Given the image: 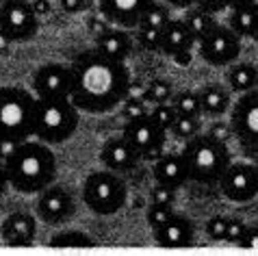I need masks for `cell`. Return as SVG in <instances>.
I'll use <instances>...</instances> for the list:
<instances>
[{"label":"cell","instance_id":"681fc988","mask_svg":"<svg viewBox=\"0 0 258 256\" xmlns=\"http://www.w3.org/2000/svg\"><path fill=\"white\" fill-rule=\"evenodd\" d=\"M252 39H254V41H258V22H256V26H254V33H252Z\"/></svg>","mask_w":258,"mask_h":256},{"label":"cell","instance_id":"603a6c76","mask_svg":"<svg viewBox=\"0 0 258 256\" xmlns=\"http://www.w3.org/2000/svg\"><path fill=\"white\" fill-rule=\"evenodd\" d=\"M256 22H258V11L249 5L234 7L230 13V28L239 37H252Z\"/></svg>","mask_w":258,"mask_h":256},{"label":"cell","instance_id":"6da1fadb","mask_svg":"<svg viewBox=\"0 0 258 256\" xmlns=\"http://www.w3.org/2000/svg\"><path fill=\"white\" fill-rule=\"evenodd\" d=\"M74 85H72V102L81 113L104 115L126 100L131 85V72L124 61H113L109 56L94 52H81L72 61Z\"/></svg>","mask_w":258,"mask_h":256},{"label":"cell","instance_id":"7c38bea8","mask_svg":"<svg viewBox=\"0 0 258 256\" xmlns=\"http://www.w3.org/2000/svg\"><path fill=\"white\" fill-rule=\"evenodd\" d=\"M76 202L72 191L66 189L63 184H50L39 194L37 200V217L41 222H46L50 226H59L66 224L68 219L74 215Z\"/></svg>","mask_w":258,"mask_h":256},{"label":"cell","instance_id":"83f0119b","mask_svg":"<svg viewBox=\"0 0 258 256\" xmlns=\"http://www.w3.org/2000/svg\"><path fill=\"white\" fill-rule=\"evenodd\" d=\"M174 98V87L167 78H152L148 83V94L146 100H150L152 104H163V102H171Z\"/></svg>","mask_w":258,"mask_h":256},{"label":"cell","instance_id":"2e32d148","mask_svg":"<svg viewBox=\"0 0 258 256\" xmlns=\"http://www.w3.org/2000/svg\"><path fill=\"white\" fill-rule=\"evenodd\" d=\"M196 237L193 222L182 213H171L169 219L159 230H154V239L161 247H189Z\"/></svg>","mask_w":258,"mask_h":256},{"label":"cell","instance_id":"8fae6325","mask_svg":"<svg viewBox=\"0 0 258 256\" xmlns=\"http://www.w3.org/2000/svg\"><path fill=\"white\" fill-rule=\"evenodd\" d=\"M219 189L230 202H252L258 196V178L254 163H230L219 180Z\"/></svg>","mask_w":258,"mask_h":256},{"label":"cell","instance_id":"ba28073f","mask_svg":"<svg viewBox=\"0 0 258 256\" xmlns=\"http://www.w3.org/2000/svg\"><path fill=\"white\" fill-rule=\"evenodd\" d=\"M200 56L213 68H226L236 63L241 56V37L230 26L215 24L202 39L198 41Z\"/></svg>","mask_w":258,"mask_h":256},{"label":"cell","instance_id":"30bf717a","mask_svg":"<svg viewBox=\"0 0 258 256\" xmlns=\"http://www.w3.org/2000/svg\"><path fill=\"white\" fill-rule=\"evenodd\" d=\"M39 31V16L28 0H9L0 13V33H5L13 44H24Z\"/></svg>","mask_w":258,"mask_h":256},{"label":"cell","instance_id":"cb8c5ba5","mask_svg":"<svg viewBox=\"0 0 258 256\" xmlns=\"http://www.w3.org/2000/svg\"><path fill=\"white\" fill-rule=\"evenodd\" d=\"M184 22H187L189 31H191V35H193V39H196V41H200L215 24H217V22L213 20V13L200 9L198 5H193V7H189V9H187Z\"/></svg>","mask_w":258,"mask_h":256},{"label":"cell","instance_id":"8d00e7d4","mask_svg":"<svg viewBox=\"0 0 258 256\" xmlns=\"http://www.w3.org/2000/svg\"><path fill=\"white\" fill-rule=\"evenodd\" d=\"M200 9H204V11H209V13H219V11H226V9H230V0H198L196 3Z\"/></svg>","mask_w":258,"mask_h":256},{"label":"cell","instance_id":"9a60e30c","mask_svg":"<svg viewBox=\"0 0 258 256\" xmlns=\"http://www.w3.org/2000/svg\"><path fill=\"white\" fill-rule=\"evenodd\" d=\"M139 161H141V154L128 144V139L124 135H121V137L106 139L102 150H100V163L115 174L133 172Z\"/></svg>","mask_w":258,"mask_h":256},{"label":"cell","instance_id":"ffe728a7","mask_svg":"<svg viewBox=\"0 0 258 256\" xmlns=\"http://www.w3.org/2000/svg\"><path fill=\"white\" fill-rule=\"evenodd\" d=\"M193 46H198V41L193 39L189 26L184 20H169V24L163 28V46L161 52L174 59L176 54L191 50Z\"/></svg>","mask_w":258,"mask_h":256},{"label":"cell","instance_id":"bcb514c9","mask_svg":"<svg viewBox=\"0 0 258 256\" xmlns=\"http://www.w3.org/2000/svg\"><path fill=\"white\" fill-rule=\"evenodd\" d=\"M11 44H13V41L7 37L5 33H0V54H7V52H9V46H11Z\"/></svg>","mask_w":258,"mask_h":256},{"label":"cell","instance_id":"7dc6e473","mask_svg":"<svg viewBox=\"0 0 258 256\" xmlns=\"http://www.w3.org/2000/svg\"><path fill=\"white\" fill-rule=\"evenodd\" d=\"M249 3H252V0H230V9H234V7H245Z\"/></svg>","mask_w":258,"mask_h":256},{"label":"cell","instance_id":"f546056e","mask_svg":"<svg viewBox=\"0 0 258 256\" xmlns=\"http://www.w3.org/2000/svg\"><path fill=\"white\" fill-rule=\"evenodd\" d=\"M150 117H152L156 124L163 126L165 131L169 133L171 124H174L176 117H178V111H176V106L171 102H163V104H154V109L150 111Z\"/></svg>","mask_w":258,"mask_h":256},{"label":"cell","instance_id":"277c9868","mask_svg":"<svg viewBox=\"0 0 258 256\" xmlns=\"http://www.w3.org/2000/svg\"><path fill=\"white\" fill-rule=\"evenodd\" d=\"M182 159L187 165L189 180L198 184H219L221 176L232 163L226 141L206 135H196L182 148Z\"/></svg>","mask_w":258,"mask_h":256},{"label":"cell","instance_id":"7bdbcfd3","mask_svg":"<svg viewBox=\"0 0 258 256\" xmlns=\"http://www.w3.org/2000/svg\"><path fill=\"white\" fill-rule=\"evenodd\" d=\"M209 135H211V137H215V139H219V141H226L228 126H224V124H215L211 131H209Z\"/></svg>","mask_w":258,"mask_h":256},{"label":"cell","instance_id":"5bb4252c","mask_svg":"<svg viewBox=\"0 0 258 256\" xmlns=\"http://www.w3.org/2000/svg\"><path fill=\"white\" fill-rule=\"evenodd\" d=\"M154 0H98V9L106 22L117 28H137L143 13Z\"/></svg>","mask_w":258,"mask_h":256},{"label":"cell","instance_id":"836d02e7","mask_svg":"<svg viewBox=\"0 0 258 256\" xmlns=\"http://www.w3.org/2000/svg\"><path fill=\"white\" fill-rule=\"evenodd\" d=\"M176 200V189L171 187H165V184L156 182L152 191H150V202L152 204H165V206H171Z\"/></svg>","mask_w":258,"mask_h":256},{"label":"cell","instance_id":"ab89813d","mask_svg":"<svg viewBox=\"0 0 258 256\" xmlns=\"http://www.w3.org/2000/svg\"><path fill=\"white\" fill-rule=\"evenodd\" d=\"M87 5H89V0H61V9L66 13H70V16L87 9Z\"/></svg>","mask_w":258,"mask_h":256},{"label":"cell","instance_id":"d4e9b609","mask_svg":"<svg viewBox=\"0 0 258 256\" xmlns=\"http://www.w3.org/2000/svg\"><path fill=\"white\" fill-rule=\"evenodd\" d=\"M50 245L52 247H94L96 241L91 239L87 232L63 230V232H56L54 237L50 239Z\"/></svg>","mask_w":258,"mask_h":256},{"label":"cell","instance_id":"ee69618b","mask_svg":"<svg viewBox=\"0 0 258 256\" xmlns=\"http://www.w3.org/2000/svg\"><path fill=\"white\" fill-rule=\"evenodd\" d=\"M165 3H167L169 7H174V9H184L187 11L189 7H193L198 3V0H165Z\"/></svg>","mask_w":258,"mask_h":256},{"label":"cell","instance_id":"ac0fdd59","mask_svg":"<svg viewBox=\"0 0 258 256\" xmlns=\"http://www.w3.org/2000/svg\"><path fill=\"white\" fill-rule=\"evenodd\" d=\"M152 176L159 184H165V187H171V189H180L189 180L182 154H161L154 161Z\"/></svg>","mask_w":258,"mask_h":256},{"label":"cell","instance_id":"9c48e42d","mask_svg":"<svg viewBox=\"0 0 258 256\" xmlns=\"http://www.w3.org/2000/svg\"><path fill=\"white\" fill-rule=\"evenodd\" d=\"M121 135L141 154V159H154V161L163 154L165 141H167V131L156 124L150 117V113L137 119H128L124 124V133Z\"/></svg>","mask_w":258,"mask_h":256},{"label":"cell","instance_id":"484cf974","mask_svg":"<svg viewBox=\"0 0 258 256\" xmlns=\"http://www.w3.org/2000/svg\"><path fill=\"white\" fill-rule=\"evenodd\" d=\"M169 20H171V13H169V5L167 3H154L148 7V11L143 13V18H141V24L139 26H150V28H163L169 24Z\"/></svg>","mask_w":258,"mask_h":256},{"label":"cell","instance_id":"f6af8a7d","mask_svg":"<svg viewBox=\"0 0 258 256\" xmlns=\"http://www.w3.org/2000/svg\"><path fill=\"white\" fill-rule=\"evenodd\" d=\"M174 61L178 63V66H189V63L193 61V54H191V50L180 52V54H176V56H174Z\"/></svg>","mask_w":258,"mask_h":256},{"label":"cell","instance_id":"c3c4849f","mask_svg":"<svg viewBox=\"0 0 258 256\" xmlns=\"http://www.w3.org/2000/svg\"><path fill=\"white\" fill-rule=\"evenodd\" d=\"M5 154H7V148L3 146V141H0V161H3V159H5Z\"/></svg>","mask_w":258,"mask_h":256},{"label":"cell","instance_id":"44dd1931","mask_svg":"<svg viewBox=\"0 0 258 256\" xmlns=\"http://www.w3.org/2000/svg\"><path fill=\"white\" fill-rule=\"evenodd\" d=\"M228 83L236 94H245L258 87V68L254 63H234L228 72Z\"/></svg>","mask_w":258,"mask_h":256},{"label":"cell","instance_id":"8992f818","mask_svg":"<svg viewBox=\"0 0 258 256\" xmlns=\"http://www.w3.org/2000/svg\"><path fill=\"white\" fill-rule=\"evenodd\" d=\"M83 202L96 215H115L128 202V184L121 178V174H115L111 169L94 172L85 178Z\"/></svg>","mask_w":258,"mask_h":256},{"label":"cell","instance_id":"e575fe53","mask_svg":"<svg viewBox=\"0 0 258 256\" xmlns=\"http://www.w3.org/2000/svg\"><path fill=\"white\" fill-rule=\"evenodd\" d=\"M226 226H228V217L224 215H213L209 222H206V234L213 241H224L226 237Z\"/></svg>","mask_w":258,"mask_h":256},{"label":"cell","instance_id":"f35d334b","mask_svg":"<svg viewBox=\"0 0 258 256\" xmlns=\"http://www.w3.org/2000/svg\"><path fill=\"white\" fill-rule=\"evenodd\" d=\"M146 94H148V85H143L141 81H131V85H128V91H126V98L146 100Z\"/></svg>","mask_w":258,"mask_h":256},{"label":"cell","instance_id":"1f68e13d","mask_svg":"<svg viewBox=\"0 0 258 256\" xmlns=\"http://www.w3.org/2000/svg\"><path fill=\"white\" fill-rule=\"evenodd\" d=\"M171 213H174V209H171V206H165V204H152V202H150L148 213H146V219H148V226L152 228V232H154V230H159L161 226H163L165 222H167Z\"/></svg>","mask_w":258,"mask_h":256},{"label":"cell","instance_id":"d590c367","mask_svg":"<svg viewBox=\"0 0 258 256\" xmlns=\"http://www.w3.org/2000/svg\"><path fill=\"white\" fill-rule=\"evenodd\" d=\"M245 230H247V226L243 224L239 217H228V226H226V237H224V241L239 245V241H241L243 234H245Z\"/></svg>","mask_w":258,"mask_h":256},{"label":"cell","instance_id":"7402d4cb","mask_svg":"<svg viewBox=\"0 0 258 256\" xmlns=\"http://www.w3.org/2000/svg\"><path fill=\"white\" fill-rule=\"evenodd\" d=\"M200 102H202V113L211 117L224 115V113L230 109V94L221 87H204L200 91Z\"/></svg>","mask_w":258,"mask_h":256},{"label":"cell","instance_id":"e0dca14e","mask_svg":"<svg viewBox=\"0 0 258 256\" xmlns=\"http://www.w3.org/2000/svg\"><path fill=\"white\" fill-rule=\"evenodd\" d=\"M35 234H37V219L31 213L16 211L0 226V237L7 245L11 247H22V245H33Z\"/></svg>","mask_w":258,"mask_h":256},{"label":"cell","instance_id":"f907efd6","mask_svg":"<svg viewBox=\"0 0 258 256\" xmlns=\"http://www.w3.org/2000/svg\"><path fill=\"white\" fill-rule=\"evenodd\" d=\"M7 3H9V0H0V13L5 11V7H7Z\"/></svg>","mask_w":258,"mask_h":256},{"label":"cell","instance_id":"816d5d0a","mask_svg":"<svg viewBox=\"0 0 258 256\" xmlns=\"http://www.w3.org/2000/svg\"><path fill=\"white\" fill-rule=\"evenodd\" d=\"M254 169H256V178H258V161L254 163Z\"/></svg>","mask_w":258,"mask_h":256},{"label":"cell","instance_id":"60d3db41","mask_svg":"<svg viewBox=\"0 0 258 256\" xmlns=\"http://www.w3.org/2000/svg\"><path fill=\"white\" fill-rule=\"evenodd\" d=\"M11 187L9 182V174H7V167H5V161H0V198L7 194V189Z\"/></svg>","mask_w":258,"mask_h":256},{"label":"cell","instance_id":"d6a6232c","mask_svg":"<svg viewBox=\"0 0 258 256\" xmlns=\"http://www.w3.org/2000/svg\"><path fill=\"white\" fill-rule=\"evenodd\" d=\"M148 109H146V100H137V98H126L121 102V117L126 119H137L141 115H148Z\"/></svg>","mask_w":258,"mask_h":256},{"label":"cell","instance_id":"52a82bcc","mask_svg":"<svg viewBox=\"0 0 258 256\" xmlns=\"http://www.w3.org/2000/svg\"><path fill=\"white\" fill-rule=\"evenodd\" d=\"M230 131L245 154H258V87L241 94L230 111Z\"/></svg>","mask_w":258,"mask_h":256},{"label":"cell","instance_id":"b9f144b4","mask_svg":"<svg viewBox=\"0 0 258 256\" xmlns=\"http://www.w3.org/2000/svg\"><path fill=\"white\" fill-rule=\"evenodd\" d=\"M33 9H35V13H37V16L41 18V16H48L50 11V3L48 0H33Z\"/></svg>","mask_w":258,"mask_h":256},{"label":"cell","instance_id":"7a4b0ae2","mask_svg":"<svg viewBox=\"0 0 258 256\" xmlns=\"http://www.w3.org/2000/svg\"><path fill=\"white\" fill-rule=\"evenodd\" d=\"M3 161L11 187L24 196L41 194L56 178V156L37 137L11 146Z\"/></svg>","mask_w":258,"mask_h":256},{"label":"cell","instance_id":"74e56055","mask_svg":"<svg viewBox=\"0 0 258 256\" xmlns=\"http://www.w3.org/2000/svg\"><path fill=\"white\" fill-rule=\"evenodd\" d=\"M239 245L249 247V250H258V226H252V228L245 230V234H243L239 241Z\"/></svg>","mask_w":258,"mask_h":256},{"label":"cell","instance_id":"4fadbf2b","mask_svg":"<svg viewBox=\"0 0 258 256\" xmlns=\"http://www.w3.org/2000/svg\"><path fill=\"white\" fill-rule=\"evenodd\" d=\"M72 85H74L72 66H63V63H44L33 74V91L37 98L70 96Z\"/></svg>","mask_w":258,"mask_h":256},{"label":"cell","instance_id":"4dcf8cb0","mask_svg":"<svg viewBox=\"0 0 258 256\" xmlns=\"http://www.w3.org/2000/svg\"><path fill=\"white\" fill-rule=\"evenodd\" d=\"M137 28H139L137 39L146 50H150V52L161 50V46H163V31L161 28H150V26H137Z\"/></svg>","mask_w":258,"mask_h":256},{"label":"cell","instance_id":"3957f363","mask_svg":"<svg viewBox=\"0 0 258 256\" xmlns=\"http://www.w3.org/2000/svg\"><path fill=\"white\" fill-rule=\"evenodd\" d=\"M35 104L37 98L24 87H0V141L7 150L35 137Z\"/></svg>","mask_w":258,"mask_h":256},{"label":"cell","instance_id":"f1b7e54d","mask_svg":"<svg viewBox=\"0 0 258 256\" xmlns=\"http://www.w3.org/2000/svg\"><path fill=\"white\" fill-rule=\"evenodd\" d=\"M171 135L176 139H182V141H189L191 137H196L198 131H200V124H198V117H191V115H180L178 113L176 122L171 124Z\"/></svg>","mask_w":258,"mask_h":256},{"label":"cell","instance_id":"d6986e66","mask_svg":"<svg viewBox=\"0 0 258 256\" xmlns=\"http://www.w3.org/2000/svg\"><path fill=\"white\" fill-rule=\"evenodd\" d=\"M96 50L100 54L109 56L113 61H126L133 52V39L126 33V28H106L102 35L96 37Z\"/></svg>","mask_w":258,"mask_h":256},{"label":"cell","instance_id":"4316f807","mask_svg":"<svg viewBox=\"0 0 258 256\" xmlns=\"http://www.w3.org/2000/svg\"><path fill=\"white\" fill-rule=\"evenodd\" d=\"M171 104L176 106V111L180 113V115L198 117L200 113H202V102H200L198 91H180V94H174Z\"/></svg>","mask_w":258,"mask_h":256},{"label":"cell","instance_id":"5b68a950","mask_svg":"<svg viewBox=\"0 0 258 256\" xmlns=\"http://www.w3.org/2000/svg\"><path fill=\"white\" fill-rule=\"evenodd\" d=\"M81 109L72 102L70 96L37 98L35 104V137L44 144L56 146L74 137Z\"/></svg>","mask_w":258,"mask_h":256}]
</instances>
